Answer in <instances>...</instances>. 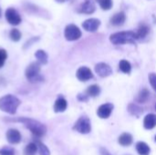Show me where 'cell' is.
Masks as SVG:
<instances>
[{"mask_svg": "<svg viewBox=\"0 0 156 155\" xmlns=\"http://www.w3.org/2000/svg\"><path fill=\"white\" fill-rule=\"evenodd\" d=\"M9 37H10L11 40H13L15 42H17L21 38V33H20V31L18 29L13 28V29H11V31L9 33Z\"/></svg>", "mask_w": 156, "mask_h": 155, "instance_id": "cell-28", "label": "cell"}, {"mask_svg": "<svg viewBox=\"0 0 156 155\" xmlns=\"http://www.w3.org/2000/svg\"><path fill=\"white\" fill-rule=\"evenodd\" d=\"M125 20H126V15L124 12L122 11L114 14L110 19V23L114 26H120L124 24Z\"/></svg>", "mask_w": 156, "mask_h": 155, "instance_id": "cell-14", "label": "cell"}, {"mask_svg": "<svg viewBox=\"0 0 156 155\" xmlns=\"http://www.w3.org/2000/svg\"><path fill=\"white\" fill-rule=\"evenodd\" d=\"M100 153H101V155H112L109 153V151L107 149H105V148H101L100 149Z\"/></svg>", "mask_w": 156, "mask_h": 155, "instance_id": "cell-33", "label": "cell"}, {"mask_svg": "<svg viewBox=\"0 0 156 155\" xmlns=\"http://www.w3.org/2000/svg\"><path fill=\"white\" fill-rule=\"evenodd\" d=\"M88 95L86 94V95H84V94H79L78 95V100H80V101H87L88 100Z\"/></svg>", "mask_w": 156, "mask_h": 155, "instance_id": "cell-32", "label": "cell"}, {"mask_svg": "<svg viewBox=\"0 0 156 155\" xmlns=\"http://www.w3.org/2000/svg\"><path fill=\"white\" fill-rule=\"evenodd\" d=\"M118 142H119L120 145L127 147V146L132 145V143L133 142V135L131 133L123 132L122 134L120 135V137L118 139Z\"/></svg>", "mask_w": 156, "mask_h": 155, "instance_id": "cell-17", "label": "cell"}, {"mask_svg": "<svg viewBox=\"0 0 156 155\" xmlns=\"http://www.w3.org/2000/svg\"><path fill=\"white\" fill-rule=\"evenodd\" d=\"M0 155H15V150L11 147H3L0 149Z\"/></svg>", "mask_w": 156, "mask_h": 155, "instance_id": "cell-29", "label": "cell"}, {"mask_svg": "<svg viewBox=\"0 0 156 155\" xmlns=\"http://www.w3.org/2000/svg\"><path fill=\"white\" fill-rule=\"evenodd\" d=\"M6 58H7V52L5 49L0 48V69L4 66Z\"/></svg>", "mask_w": 156, "mask_h": 155, "instance_id": "cell-30", "label": "cell"}, {"mask_svg": "<svg viewBox=\"0 0 156 155\" xmlns=\"http://www.w3.org/2000/svg\"><path fill=\"white\" fill-rule=\"evenodd\" d=\"M137 40L136 33L133 31H122L112 34L110 36V41L114 45H122V44H133Z\"/></svg>", "mask_w": 156, "mask_h": 155, "instance_id": "cell-3", "label": "cell"}, {"mask_svg": "<svg viewBox=\"0 0 156 155\" xmlns=\"http://www.w3.org/2000/svg\"><path fill=\"white\" fill-rule=\"evenodd\" d=\"M96 2L103 10H110L112 7V0H96Z\"/></svg>", "mask_w": 156, "mask_h": 155, "instance_id": "cell-27", "label": "cell"}, {"mask_svg": "<svg viewBox=\"0 0 156 155\" xmlns=\"http://www.w3.org/2000/svg\"><path fill=\"white\" fill-rule=\"evenodd\" d=\"M100 93H101V89H100V87H99L98 85H96V84L90 86V87L87 89V90H86V94H87L89 97H92V98L99 96Z\"/></svg>", "mask_w": 156, "mask_h": 155, "instance_id": "cell-22", "label": "cell"}, {"mask_svg": "<svg viewBox=\"0 0 156 155\" xmlns=\"http://www.w3.org/2000/svg\"><path fill=\"white\" fill-rule=\"evenodd\" d=\"M76 77L80 81H87L93 78V74L90 70V69L87 67H80L76 73Z\"/></svg>", "mask_w": 156, "mask_h": 155, "instance_id": "cell-12", "label": "cell"}, {"mask_svg": "<svg viewBox=\"0 0 156 155\" xmlns=\"http://www.w3.org/2000/svg\"><path fill=\"white\" fill-rule=\"evenodd\" d=\"M58 3H65V2H67V1H69V0H56Z\"/></svg>", "mask_w": 156, "mask_h": 155, "instance_id": "cell-34", "label": "cell"}, {"mask_svg": "<svg viewBox=\"0 0 156 155\" xmlns=\"http://www.w3.org/2000/svg\"><path fill=\"white\" fill-rule=\"evenodd\" d=\"M155 110H156V105H155Z\"/></svg>", "mask_w": 156, "mask_h": 155, "instance_id": "cell-36", "label": "cell"}, {"mask_svg": "<svg viewBox=\"0 0 156 155\" xmlns=\"http://www.w3.org/2000/svg\"><path fill=\"white\" fill-rule=\"evenodd\" d=\"M37 152V146L36 143H30L25 147L24 155H36Z\"/></svg>", "mask_w": 156, "mask_h": 155, "instance_id": "cell-23", "label": "cell"}, {"mask_svg": "<svg viewBox=\"0 0 156 155\" xmlns=\"http://www.w3.org/2000/svg\"><path fill=\"white\" fill-rule=\"evenodd\" d=\"M0 16H1V9H0Z\"/></svg>", "mask_w": 156, "mask_h": 155, "instance_id": "cell-35", "label": "cell"}, {"mask_svg": "<svg viewBox=\"0 0 156 155\" xmlns=\"http://www.w3.org/2000/svg\"><path fill=\"white\" fill-rule=\"evenodd\" d=\"M73 130L81 133V134H88L91 131L90 121L87 116H81L76 122L73 126Z\"/></svg>", "mask_w": 156, "mask_h": 155, "instance_id": "cell-5", "label": "cell"}, {"mask_svg": "<svg viewBox=\"0 0 156 155\" xmlns=\"http://www.w3.org/2000/svg\"><path fill=\"white\" fill-rule=\"evenodd\" d=\"M21 133L16 129H10L6 132V140L11 144H18L21 142Z\"/></svg>", "mask_w": 156, "mask_h": 155, "instance_id": "cell-13", "label": "cell"}, {"mask_svg": "<svg viewBox=\"0 0 156 155\" xmlns=\"http://www.w3.org/2000/svg\"><path fill=\"white\" fill-rule=\"evenodd\" d=\"M95 2H96V0H85L79 6L77 11L80 14H88V15L92 14L96 9Z\"/></svg>", "mask_w": 156, "mask_h": 155, "instance_id": "cell-8", "label": "cell"}, {"mask_svg": "<svg viewBox=\"0 0 156 155\" xmlns=\"http://www.w3.org/2000/svg\"><path fill=\"white\" fill-rule=\"evenodd\" d=\"M68 107V102L63 97H58L54 103V111L55 112H63Z\"/></svg>", "mask_w": 156, "mask_h": 155, "instance_id": "cell-16", "label": "cell"}, {"mask_svg": "<svg viewBox=\"0 0 156 155\" xmlns=\"http://www.w3.org/2000/svg\"><path fill=\"white\" fill-rule=\"evenodd\" d=\"M150 98V91L144 88L140 90L138 96H137V101L140 103H145Z\"/></svg>", "mask_w": 156, "mask_h": 155, "instance_id": "cell-20", "label": "cell"}, {"mask_svg": "<svg viewBox=\"0 0 156 155\" xmlns=\"http://www.w3.org/2000/svg\"><path fill=\"white\" fill-rule=\"evenodd\" d=\"M113 111V105L112 103H105L99 107L97 111V115L101 119H108Z\"/></svg>", "mask_w": 156, "mask_h": 155, "instance_id": "cell-10", "label": "cell"}, {"mask_svg": "<svg viewBox=\"0 0 156 155\" xmlns=\"http://www.w3.org/2000/svg\"><path fill=\"white\" fill-rule=\"evenodd\" d=\"M64 36H65V38L69 41L78 40L81 37V31L76 25L70 24L65 27Z\"/></svg>", "mask_w": 156, "mask_h": 155, "instance_id": "cell-6", "label": "cell"}, {"mask_svg": "<svg viewBox=\"0 0 156 155\" xmlns=\"http://www.w3.org/2000/svg\"><path fill=\"white\" fill-rule=\"evenodd\" d=\"M40 63L37 62H32L30 63L25 71V75L27 79L31 82V83H35V82H39L43 79V78L40 75Z\"/></svg>", "mask_w": 156, "mask_h": 155, "instance_id": "cell-4", "label": "cell"}, {"mask_svg": "<svg viewBox=\"0 0 156 155\" xmlns=\"http://www.w3.org/2000/svg\"><path fill=\"white\" fill-rule=\"evenodd\" d=\"M35 57H36V58L37 59V61H38L40 64L45 65V64L48 63V54H47L44 50H42V49L37 50V51L35 53Z\"/></svg>", "mask_w": 156, "mask_h": 155, "instance_id": "cell-21", "label": "cell"}, {"mask_svg": "<svg viewBox=\"0 0 156 155\" xmlns=\"http://www.w3.org/2000/svg\"><path fill=\"white\" fill-rule=\"evenodd\" d=\"M119 69L123 73H126V74H129L132 70V66H131V63L125 59H122L120 61L119 63Z\"/></svg>", "mask_w": 156, "mask_h": 155, "instance_id": "cell-24", "label": "cell"}, {"mask_svg": "<svg viewBox=\"0 0 156 155\" xmlns=\"http://www.w3.org/2000/svg\"><path fill=\"white\" fill-rule=\"evenodd\" d=\"M13 122H22L30 132L31 133L37 137V138H40L43 137L46 132H47V128L44 124H42L41 122L30 119V118H17L15 120H11Z\"/></svg>", "mask_w": 156, "mask_h": 155, "instance_id": "cell-1", "label": "cell"}, {"mask_svg": "<svg viewBox=\"0 0 156 155\" xmlns=\"http://www.w3.org/2000/svg\"><path fill=\"white\" fill-rule=\"evenodd\" d=\"M128 111L132 115H135V116H139L141 113H143V109L133 103H131L128 106Z\"/></svg>", "mask_w": 156, "mask_h": 155, "instance_id": "cell-26", "label": "cell"}, {"mask_svg": "<svg viewBox=\"0 0 156 155\" xmlns=\"http://www.w3.org/2000/svg\"><path fill=\"white\" fill-rule=\"evenodd\" d=\"M149 30H150V28L146 24H141L140 26L138 27L137 32H135L137 39H143L145 37H147V35L149 33Z\"/></svg>", "mask_w": 156, "mask_h": 155, "instance_id": "cell-19", "label": "cell"}, {"mask_svg": "<svg viewBox=\"0 0 156 155\" xmlns=\"http://www.w3.org/2000/svg\"><path fill=\"white\" fill-rule=\"evenodd\" d=\"M21 101L14 95H5L0 99V110L8 114H15Z\"/></svg>", "mask_w": 156, "mask_h": 155, "instance_id": "cell-2", "label": "cell"}, {"mask_svg": "<svg viewBox=\"0 0 156 155\" xmlns=\"http://www.w3.org/2000/svg\"><path fill=\"white\" fill-rule=\"evenodd\" d=\"M35 143L37 146V152L39 153V155H50V152L48 148L45 144H43L39 141H36Z\"/></svg>", "mask_w": 156, "mask_h": 155, "instance_id": "cell-25", "label": "cell"}, {"mask_svg": "<svg viewBox=\"0 0 156 155\" xmlns=\"http://www.w3.org/2000/svg\"><path fill=\"white\" fill-rule=\"evenodd\" d=\"M155 141H156V136H155Z\"/></svg>", "mask_w": 156, "mask_h": 155, "instance_id": "cell-37", "label": "cell"}, {"mask_svg": "<svg viewBox=\"0 0 156 155\" xmlns=\"http://www.w3.org/2000/svg\"><path fill=\"white\" fill-rule=\"evenodd\" d=\"M136 151L140 155H149L151 149L146 143L139 142L136 144Z\"/></svg>", "mask_w": 156, "mask_h": 155, "instance_id": "cell-18", "label": "cell"}, {"mask_svg": "<svg viewBox=\"0 0 156 155\" xmlns=\"http://www.w3.org/2000/svg\"><path fill=\"white\" fill-rule=\"evenodd\" d=\"M144 127L146 130H153L156 127V115L154 113L147 114L144 120Z\"/></svg>", "mask_w": 156, "mask_h": 155, "instance_id": "cell-15", "label": "cell"}, {"mask_svg": "<svg viewBox=\"0 0 156 155\" xmlns=\"http://www.w3.org/2000/svg\"><path fill=\"white\" fill-rule=\"evenodd\" d=\"M5 19L10 25H13V26H17V25H19L21 23L20 15L13 7H9L8 9H6V11H5Z\"/></svg>", "mask_w": 156, "mask_h": 155, "instance_id": "cell-7", "label": "cell"}, {"mask_svg": "<svg viewBox=\"0 0 156 155\" xmlns=\"http://www.w3.org/2000/svg\"><path fill=\"white\" fill-rule=\"evenodd\" d=\"M95 71L96 73L101 77V78H106V77H109L110 75L112 74V68L106 64V63H98L96 66H95Z\"/></svg>", "mask_w": 156, "mask_h": 155, "instance_id": "cell-9", "label": "cell"}, {"mask_svg": "<svg viewBox=\"0 0 156 155\" xmlns=\"http://www.w3.org/2000/svg\"><path fill=\"white\" fill-rule=\"evenodd\" d=\"M101 26V21L97 18H89L82 23V27L89 32H95Z\"/></svg>", "mask_w": 156, "mask_h": 155, "instance_id": "cell-11", "label": "cell"}, {"mask_svg": "<svg viewBox=\"0 0 156 155\" xmlns=\"http://www.w3.org/2000/svg\"><path fill=\"white\" fill-rule=\"evenodd\" d=\"M149 81L153 89L156 91V74L155 73H150L149 74Z\"/></svg>", "mask_w": 156, "mask_h": 155, "instance_id": "cell-31", "label": "cell"}]
</instances>
